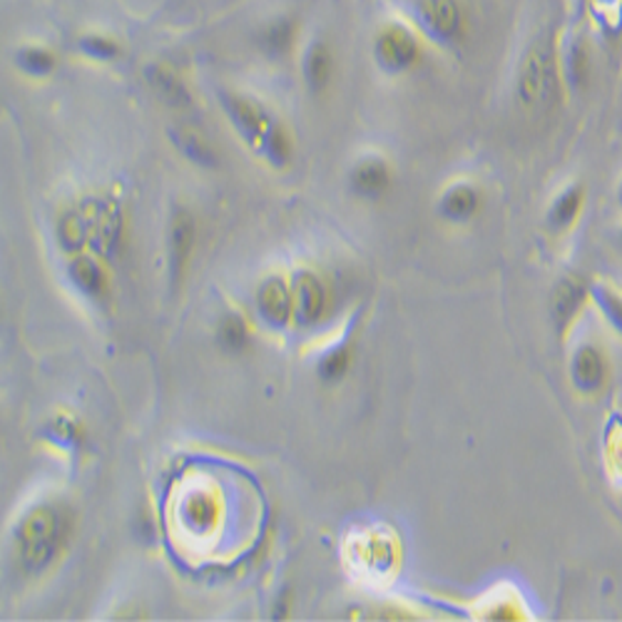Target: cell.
I'll return each instance as SVG.
<instances>
[{
  "instance_id": "cell-1",
  "label": "cell",
  "mask_w": 622,
  "mask_h": 622,
  "mask_svg": "<svg viewBox=\"0 0 622 622\" xmlns=\"http://www.w3.org/2000/svg\"><path fill=\"white\" fill-rule=\"evenodd\" d=\"M558 95L556 51L548 41L536 43L523 57L518 73V100L528 110H546Z\"/></svg>"
},
{
  "instance_id": "cell-2",
  "label": "cell",
  "mask_w": 622,
  "mask_h": 622,
  "mask_svg": "<svg viewBox=\"0 0 622 622\" xmlns=\"http://www.w3.org/2000/svg\"><path fill=\"white\" fill-rule=\"evenodd\" d=\"M67 523L63 515L53 508L33 511L23 521L21 533H18V543H21V558L31 570H43L47 562L61 550L65 540Z\"/></svg>"
},
{
  "instance_id": "cell-3",
  "label": "cell",
  "mask_w": 622,
  "mask_h": 622,
  "mask_svg": "<svg viewBox=\"0 0 622 622\" xmlns=\"http://www.w3.org/2000/svg\"><path fill=\"white\" fill-rule=\"evenodd\" d=\"M419 18L441 43H455L463 35L465 15L459 0H419Z\"/></svg>"
},
{
  "instance_id": "cell-4",
  "label": "cell",
  "mask_w": 622,
  "mask_h": 622,
  "mask_svg": "<svg viewBox=\"0 0 622 622\" xmlns=\"http://www.w3.org/2000/svg\"><path fill=\"white\" fill-rule=\"evenodd\" d=\"M376 57L388 71H406L419 61V43L401 25H386L376 37Z\"/></svg>"
},
{
  "instance_id": "cell-5",
  "label": "cell",
  "mask_w": 622,
  "mask_h": 622,
  "mask_svg": "<svg viewBox=\"0 0 622 622\" xmlns=\"http://www.w3.org/2000/svg\"><path fill=\"white\" fill-rule=\"evenodd\" d=\"M227 110L237 128L242 130V135L249 138L251 142H267L271 130H275L269 125L265 110H261L259 105L245 100V97H229Z\"/></svg>"
},
{
  "instance_id": "cell-6",
  "label": "cell",
  "mask_w": 622,
  "mask_h": 622,
  "mask_svg": "<svg viewBox=\"0 0 622 622\" xmlns=\"http://www.w3.org/2000/svg\"><path fill=\"white\" fill-rule=\"evenodd\" d=\"M194 247V222L187 212H178L172 222V235H170V257H172V277L180 281L184 265L192 255Z\"/></svg>"
},
{
  "instance_id": "cell-7",
  "label": "cell",
  "mask_w": 622,
  "mask_h": 622,
  "mask_svg": "<svg viewBox=\"0 0 622 622\" xmlns=\"http://www.w3.org/2000/svg\"><path fill=\"white\" fill-rule=\"evenodd\" d=\"M148 83L154 90V95H158L164 105H170V108H187L190 105L187 87H184V83L170 71V67L150 65Z\"/></svg>"
},
{
  "instance_id": "cell-8",
  "label": "cell",
  "mask_w": 622,
  "mask_h": 622,
  "mask_svg": "<svg viewBox=\"0 0 622 622\" xmlns=\"http://www.w3.org/2000/svg\"><path fill=\"white\" fill-rule=\"evenodd\" d=\"M605 378V362L592 346H582L572 358V382L580 392H598Z\"/></svg>"
},
{
  "instance_id": "cell-9",
  "label": "cell",
  "mask_w": 622,
  "mask_h": 622,
  "mask_svg": "<svg viewBox=\"0 0 622 622\" xmlns=\"http://www.w3.org/2000/svg\"><path fill=\"white\" fill-rule=\"evenodd\" d=\"M297 311L304 324H314L324 314V289L317 277L299 275L297 279Z\"/></svg>"
},
{
  "instance_id": "cell-10",
  "label": "cell",
  "mask_w": 622,
  "mask_h": 622,
  "mask_svg": "<svg viewBox=\"0 0 622 622\" xmlns=\"http://www.w3.org/2000/svg\"><path fill=\"white\" fill-rule=\"evenodd\" d=\"M259 307H261V314H265L267 322L271 324H287V319L291 314V304H289V291L285 287V281L281 279H271L265 285L259 294Z\"/></svg>"
},
{
  "instance_id": "cell-11",
  "label": "cell",
  "mask_w": 622,
  "mask_h": 622,
  "mask_svg": "<svg viewBox=\"0 0 622 622\" xmlns=\"http://www.w3.org/2000/svg\"><path fill=\"white\" fill-rule=\"evenodd\" d=\"M582 304V287L576 279H566L556 287V294H553V319L562 329L572 317H576L578 307Z\"/></svg>"
},
{
  "instance_id": "cell-12",
  "label": "cell",
  "mask_w": 622,
  "mask_h": 622,
  "mask_svg": "<svg viewBox=\"0 0 622 622\" xmlns=\"http://www.w3.org/2000/svg\"><path fill=\"white\" fill-rule=\"evenodd\" d=\"M443 215L451 219H469L475 210H479V194L469 184H459L446 192V197L441 202Z\"/></svg>"
},
{
  "instance_id": "cell-13",
  "label": "cell",
  "mask_w": 622,
  "mask_h": 622,
  "mask_svg": "<svg viewBox=\"0 0 622 622\" xmlns=\"http://www.w3.org/2000/svg\"><path fill=\"white\" fill-rule=\"evenodd\" d=\"M354 184L362 194L368 197H376L388 187V170L382 160H368L364 164H358L354 172Z\"/></svg>"
},
{
  "instance_id": "cell-14",
  "label": "cell",
  "mask_w": 622,
  "mask_h": 622,
  "mask_svg": "<svg viewBox=\"0 0 622 622\" xmlns=\"http://www.w3.org/2000/svg\"><path fill=\"white\" fill-rule=\"evenodd\" d=\"M304 73L307 83L311 85V90H322L329 83V75H332V55H329L326 45L314 43L309 47L307 61H304Z\"/></svg>"
},
{
  "instance_id": "cell-15",
  "label": "cell",
  "mask_w": 622,
  "mask_h": 622,
  "mask_svg": "<svg viewBox=\"0 0 622 622\" xmlns=\"http://www.w3.org/2000/svg\"><path fill=\"white\" fill-rule=\"evenodd\" d=\"M580 202H582V190L580 187H570L566 194H560L556 204H553V210H550V225L556 229L568 227L570 222L578 217Z\"/></svg>"
},
{
  "instance_id": "cell-16",
  "label": "cell",
  "mask_w": 622,
  "mask_h": 622,
  "mask_svg": "<svg viewBox=\"0 0 622 622\" xmlns=\"http://www.w3.org/2000/svg\"><path fill=\"white\" fill-rule=\"evenodd\" d=\"M18 65L31 75H47L55 67V57L43 47H25V51L18 53Z\"/></svg>"
},
{
  "instance_id": "cell-17",
  "label": "cell",
  "mask_w": 622,
  "mask_h": 622,
  "mask_svg": "<svg viewBox=\"0 0 622 622\" xmlns=\"http://www.w3.org/2000/svg\"><path fill=\"white\" fill-rule=\"evenodd\" d=\"M71 277L77 287L90 291V294H97V291L103 289V275L97 271L93 261H87V259L75 261V265L71 267Z\"/></svg>"
},
{
  "instance_id": "cell-18",
  "label": "cell",
  "mask_w": 622,
  "mask_h": 622,
  "mask_svg": "<svg viewBox=\"0 0 622 622\" xmlns=\"http://www.w3.org/2000/svg\"><path fill=\"white\" fill-rule=\"evenodd\" d=\"M592 294H596L600 309L605 311V317L610 319L612 329H615L618 334H622V299L612 294V291L605 289V287H596V289H592Z\"/></svg>"
},
{
  "instance_id": "cell-19",
  "label": "cell",
  "mask_w": 622,
  "mask_h": 622,
  "mask_svg": "<svg viewBox=\"0 0 622 622\" xmlns=\"http://www.w3.org/2000/svg\"><path fill=\"white\" fill-rule=\"evenodd\" d=\"M178 142L182 144V150L187 152L194 162H200V164H212V162H215V154H212L210 144L204 142V140L200 138V135H194V132H180V135H178Z\"/></svg>"
},
{
  "instance_id": "cell-20",
  "label": "cell",
  "mask_w": 622,
  "mask_h": 622,
  "mask_svg": "<svg viewBox=\"0 0 622 622\" xmlns=\"http://www.w3.org/2000/svg\"><path fill=\"white\" fill-rule=\"evenodd\" d=\"M222 342L229 348H242L247 344V326L237 317H227L222 324Z\"/></svg>"
},
{
  "instance_id": "cell-21",
  "label": "cell",
  "mask_w": 622,
  "mask_h": 622,
  "mask_svg": "<svg viewBox=\"0 0 622 622\" xmlns=\"http://www.w3.org/2000/svg\"><path fill=\"white\" fill-rule=\"evenodd\" d=\"M291 43V23H277L271 25L265 35V45L271 53H285Z\"/></svg>"
},
{
  "instance_id": "cell-22",
  "label": "cell",
  "mask_w": 622,
  "mask_h": 622,
  "mask_svg": "<svg viewBox=\"0 0 622 622\" xmlns=\"http://www.w3.org/2000/svg\"><path fill=\"white\" fill-rule=\"evenodd\" d=\"M346 366H348V352L346 348H339V352L329 354L322 362V376L326 382H336V378L344 376Z\"/></svg>"
},
{
  "instance_id": "cell-23",
  "label": "cell",
  "mask_w": 622,
  "mask_h": 622,
  "mask_svg": "<svg viewBox=\"0 0 622 622\" xmlns=\"http://www.w3.org/2000/svg\"><path fill=\"white\" fill-rule=\"evenodd\" d=\"M83 47L85 53H90L95 57H103V61H110L120 53V47L115 45L108 37H100V35H93V37H83Z\"/></svg>"
},
{
  "instance_id": "cell-24",
  "label": "cell",
  "mask_w": 622,
  "mask_h": 622,
  "mask_svg": "<svg viewBox=\"0 0 622 622\" xmlns=\"http://www.w3.org/2000/svg\"><path fill=\"white\" fill-rule=\"evenodd\" d=\"M568 65H570V77L572 83H586V73H588V53H586V45L576 43L570 51L568 57Z\"/></svg>"
},
{
  "instance_id": "cell-25",
  "label": "cell",
  "mask_w": 622,
  "mask_h": 622,
  "mask_svg": "<svg viewBox=\"0 0 622 622\" xmlns=\"http://www.w3.org/2000/svg\"><path fill=\"white\" fill-rule=\"evenodd\" d=\"M61 239L65 242L67 249H75L77 245H81V242H83V225H81V219H77V215L65 217L63 227H61Z\"/></svg>"
},
{
  "instance_id": "cell-26",
  "label": "cell",
  "mask_w": 622,
  "mask_h": 622,
  "mask_svg": "<svg viewBox=\"0 0 622 622\" xmlns=\"http://www.w3.org/2000/svg\"><path fill=\"white\" fill-rule=\"evenodd\" d=\"M620 202H622V184H620Z\"/></svg>"
},
{
  "instance_id": "cell-27",
  "label": "cell",
  "mask_w": 622,
  "mask_h": 622,
  "mask_svg": "<svg viewBox=\"0 0 622 622\" xmlns=\"http://www.w3.org/2000/svg\"><path fill=\"white\" fill-rule=\"evenodd\" d=\"M620 245H622V237H620Z\"/></svg>"
}]
</instances>
